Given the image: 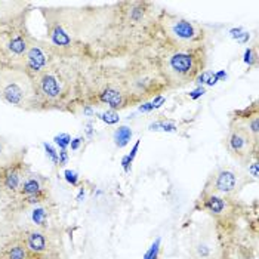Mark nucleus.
Returning a JSON list of instances; mask_svg holds the SVG:
<instances>
[{
	"mask_svg": "<svg viewBox=\"0 0 259 259\" xmlns=\"http://www.w3.org/2000/svg\"><path fill=\"white\" fill-rule=\"evenodd\" d=\"M230 124L239 126L241 129H244L253 140L258 142V134H259V110L258 102L255 101L252 105H249L244 110L234 111L231 114Z\"/></svg>",
	"mask_w": 259,
	"mask_h": 259,
	"instance_id": "11",
	"label": "nucleus"
},
{
	"mask_svg": "<svg viewBox=\"0 0 259 259\" xmlns=\"http://www.w3.org/2000/svg\"><path fill=\"white\" fill-rule=\"evenodd\" d=\"M60 156H61L60 164H64V163L67 161V151H65V150H62V151L60 153Z\"/></svg>",
	"mask_w": 259,
	"mask_h": 259,
	"instance_id": "26",
	"label": "nucleus"
},
{
	"mask_svg": "<svg viewBox=\"0 0 259 259\" xmlns=\"http://www.w3.org/2000/svg\"><path fill=\"white\" fill-rule=\"evenodd\" d=\"M131 138H132V131L127 126H121L114 134V141H116V145L119 148H123L124 145H127Z\"/></svg>",
	"mask_w": 259,
	"mask_h": 259,
	"instance_id": "15",
	"label": "nucleus"
},
{
	"mask_svg": "<svg viewBox=\"0 0 259 259\" xmlns=\"http://www.w3.org/2000/svg\"><path fill=\"white\" fill-rule=\"evenodd\" d=\"M225 142L231 156L241 163H250V160H258V142L239 126L230 124Z\"/></svg>",
	"mask_w": 259,
	"mask_h": 259,
	"instance_id": "7",
	"label": "nucleus"
},
{
	"mask_svg": "<svg viewBox=\"0 0 259 259\" xmlns=\"http://www.w3.org/2000/svg\"><path fill=\"white\" fill-rule=\"evenodd\" d=\"M157 40L145 49L126 55V64L120 67L121 81L129 105H138L153 97H160L159 94L161 92L169 91L157 64Z\"/></svg>",
	"mask_w": 259,
	"mask_h": 259,
	"instance_id": "2",
	"label": "nucleus"
},
{
	"mask_svg": "<svg viewBox=\"0 0 259 259\" xmlns=\"http://www.w3.org/2000/svg\"><path fill=\"white\" fill-rule=\"evenodd\" d=\"M221 244L213 231L207 230L196 236L190 244V258L191 259H221Z\"/></svg>",
	"mask_w": 259,
	"mask_h": 259,
	"instance_id": "9",
	"label": "nucleus"
},
{
	"mask_svg": "<svg viewBox=\"0 0 259 259\" xmlns=\"http://www.w3.org/2000/svg\"><path fill=\"white\" fill-rule=\"evenodd\" d=\"M156 55L160 73L169 89L182 88L196 81L207 62L204 48L177 51L166 46L161 39L156 43Z\"/></svg>",
	"mask_w": 259,
	"mask_h": 259,
	"instance_id": "3",
	"label": "nucleus"
},
{
	"mask_svg": "<svg viewBox=\"0 0 259 259\" xmlns=\"http://www.w3.org/2000/svg\"><path fill=\"white\" fill-rule=\"evenodd\" d=\"M258 160H253V163L249 164V174L253 177V178H258Z\"/></svg>",
	"mask_w": 259,
	"mask_h": 259,
	"instance_id": "20",
	"label": "nucleus"
},
{
	"mask_svg": "<svg viewBox=\"0 0 259 259\" xmlns=\"http://www.w3.org/2000/svg\"><path fill=\"white\" fill-rule=\"evenodd\" d=\"M157 24L160 39L164 41L166 46L177 51L204 48L207 31L199 22L161 9L159 12Z\"/></svg>",
	"mask_w": 259,
	"mask_h": 259,
	"instance_id": "4",
	"label": "nucleus"
},
{
	"mask_svg": "<svg viewBox=\"0 0 259 259\" xmlns=\"http://www.w3.org/2000/svg\"><path fill=\"white\" fill-rule=\"evenodd\" d=\"M244 61H246L249 65H252V64H255V62H256V55H255V57H252V49L246 51V60Z\"/></svg>",
	"mask_w": 259,
	"mask_h": 259,
	"instance_id": "22",
	"label": "nucleus"
},
{
	"mask_svg": "<svg viewBox=\"0 0 259 259\" xmlns=\"http://www.w3.org/2000/svg\"><path fill=\"white\" fill-rule=\"evenodd\" d=\"M25 156V148L14 145L5 137H0V166H5L11 161L22 159Z\"/></svg>",
	"mask_w": 259,
	"mask_h": 259,
	"instance_id": "14",
	"label": "nucleus"
},
{
	"mask_svg": "<svg viewBox=\"0 0 259 259\" xmlns=\"http://www.w3.org/2000/svg\"><path fill=\"white\" fill-rule=\"evenodd\" d=\"M80 142H81V138H76V140L73 141V142H70V145H71V150H77V148H79Z\"/></svg>",
	"mask_w": 259,
	"mask_h": 259,
	"instance_id": "25",
	"label": "nucleus"
},
{
	"mask_svg": "<svg viewBox=\"0 0 259 259\" xmlns=\"http://www.w3.org/2000/svg\"><path fill=\"white\" fill-rule=\"evenodd\" d=\"M94 62L57 57L33 80L39 111L79 114L89 105V83Z\"/></svg>",
	"mask_w": 259,
	"mask_h": 259,
	"instance_id": "1",
	"label": "nucleus"
},
{
	"mask_svg": "<svg viewBox=\"0 0 259 259\" xmlns=\"http://www.w3.org/2000/svg\"><path fill=\"white\" fill-rule=\"evenodd\" d=\"M138 148H140V141H137V144H135V145H134V148H132V153H131L129 156H127L131 161L135 159V156H137V151H138Z\"/></svg>",
	"mask_w": 259,
	"mask_h": 259,
	"instance_id": "24",
	"label": "nucleus"
},
{
	"mask_svg": "<svg viewBox=\"0 0 259 259\" xmlns=\"http://www.w3.org/2000/svg\"><path fill=\"white\" fill-rule=\"evenodd\" d=\"M22 237L25 240L27 249L33 259H48V255L54 252L48 228L46 230H40V228L25 230Z\"/></svg>",
	"mask_w": 259,
	"mask_h": 259,
	"instance_id": "10",
	"label": "nucleus"
},
{
	"mask_svg": "<svg viewBox=\"0 0 259 259\" xmlns=\"http://www.w3.org/2000/svg\"><path fill=\"white\" fill-rule=\"evenodd\" d=\"M65 175H67V181H68V182H71L73 185H76V184H77V178H76V174H74V172L67 170V172H65Z\"/></svg>",
	"mask_w": 259,
	"mask_h": 259,
	"instance_id": "23",
	"label": "nucleus"
},
{
	"mask_svg": "<svg viewBox=\"0 0 259 259\" xmlns=\"http://www.w3.org/2000/svg\"><path fill=\"white\" fill-rule=\"evenodd\" d=\"M45 148H46V151L49 153V156H51V159L54 160L55 163H58V156H57V153H55V150L51 147V145H48V144H45Z\"/></svg>",
	"mask_w": 259,
	"mask_h": 259,
	"instance_id": "21",
	"label": "nucleus"
},
{
	"mask_svg": "<svg viewBox=\"0 0 259 259\" xmlns=\"http://www.w3.org/2000/svg\"><path fill=\"white\" fill-rule=\"evenodd\" d=\"M240 180H241V177H239L234 170L222 167V169H218L209 178L204 191L217 194L221 197H230L231 194H234L239 190Z\"/></svg>",
	"mask_w": 259,
	"mask_h": 259,
	"instance_id": "8",
	"label": "nucleus"
},
{
	"mask_svg": "<svg viewBox=\"0 0 259 259\" xmlns=\"http://www.w3.org/2000/svg\"><path fill=\"white\" fill-rule=\"evenodd\" d=\"M101 119L107 121L108 124H114V123L119 121V114L116 111H113V110H107L105 113L101 114Z\"/></svg>",
	"mask_w": 259,
	"mask_h": 259,
	"instance_id": "16",
	"label": "nucleus"
},
{
	"mask_svg": "<svg viewBox=\"0 0 259 259\" xmlns=\"http://www.w3.org/2000/svg\"><path fill=\"white\" fill-rule=\"evenodd\" d=\"M203 94H204V89H201V88H200V89H197V91L191 95V98H194V100H196V98H199L200 95H203Z\"/></svg>",
	"mask_w": 259,
	"mask_h": 259,
	"instance_id": "27",
	"label": "nucleus"
},
{
	"mask_svg": "<svg viewBox=\"0 0 259 259\" xmlns=\"http://www.w3.org/2000/svg\"><path fill=\"white\" fill-rule=\"evenodd\" d=\"M0 100L24 111H39L33 80L24 70L0 68Z\"/></svg>",
	"mask_w": 259,
	"mask_h": 259,
	"instance_id": "5",
	"label": "nucleus"
},
{
	"mask_svg": "<svg viewBox=\"0 0 259 259\" xmlns=\"http://www.w3.org/2000/svg\"><path fill=\"white\" fill-rule=\"evenodd\" d=\"M34 196L49 197V182L45 178H41L40 175L28 174L21 185L17 199H28V197H34Z\"/></svg>",
	"mask_w": 259,
	"mask_h": 259,
	"instance_id": "12",
	"label": "nucleus"
},
{
	"mask_svg": "<svg viewBox=\"0 0 259 259\" xmlns=\"http://www.w3.org/2000/svg\"><path fill=\"white\" fill-rule=\"evenodd\" d=\"M3 259H33L22 236L11 237L3 249Z\"/></svg>",
	"mask_w": 259,
	"mask_h": 259,
	"instance_id": "13",
	"label": "nucleus"
},
{
	"mask_svg": "<svg viewBox=\"0 0 259 259\" xmlns=\"http://www.w3.org/2000/svg\"><path fill=\"white\" fill-rule=\"evenodd\" d=\"M57 57H58L57 52L52 49V46L46 40L36 39L33 36L28 51L25 54V58H24L22 70L30 79L34 80L54 62Z\"/></svg>",
	"mask_w": 259,
	"mask_h": 259,
	"instance_id": "6",
	"label": "nucleus"
},
{
	"mask_svg": "<svg viewBox=\"0 0 259 259\" xmlns=\"http://www.w3.org/2000/svg\"><path fill=\"white\" fill-rule=\"evenodd\" d=\"M55 140H57V142L60 144L62 150H64V148H65L67 145H70V142H71V138H70L68 135H61V137H57Z\"/></svg>",
	"mask_w": 259,
	"mask_h": 259,
	"instance_id": "18",
	"label": "nucleus"
},
{
	"mask_svg": "<svg viewBox=\"0 0 259 259\" xmlns=\"http://www.w3.org/2000/svg\"><path fill=\"white\" fill-rule=\"evenodd\" d=\"M157 250H159V240L156 241V244H153L151 250L145 255V259H156V256H157Z\"/></svg>",
	"mask_w": 259,
	"mask_h": 259,
	"instance_id": "19",
	"label": "nucleus"
},
{
	"mask_svg": "<svg viewBox=\"0 0 259 259\" xmlns=\"http://www.w3.org/2000/svg\"><path fill=\"white\" fill-rule=\"evenodd\" d=\"M151 127H153V131H159V127H161V131H166V132H177V126L174 123L159 121V123H154Z\"/></svg>",
	"mask_w": 259,
	"mask_h": 259,
	"instance_id": "17",
	"label": "nucleus"
}]
</instances>
